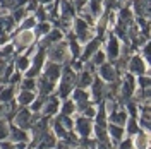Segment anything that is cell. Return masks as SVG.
Segmentation results:
<instances>
[{"label":"cell","mask_w":151,"mask_h":149,"mask_svg":"<svg viewBox=\"0 0 151 149\" xmlns=\"http://www.w3.org/2000/svg\"><path fill=\"white\" fill-rule=\"evenodd\" d=\"M36 17L40 19V21H45V19H47V12H45V9H38L36 10Z\"/></svg>","instance_id":"obj_31"},{"label":"cell","mask_w":151,"mask_h":149,"mask_svg":"<svg viewBox=\"0 0 151 149\" xmlns=\"http://www.w3.org/2000/svg\"><path fill=\"white\" fill-rule=\"evenodd\" d=\"M22 17H24V10L22 9L14 10V14H12V19H14V21H21Z\"/></svg>","instance_id":"obj_26"},{"label":"cell","mask_w":151,"mask_h":149,"mask_svg":"<svg viewBox=\"0 0 151 149\" xmlns=\"http://www.w3.org/2000/svg\"><path fill=\"white\" fill-rule=\"evenodd\" d=\"M33 26H35V19H26V21L22 22L21 28L22 29H29V28H33Z\"/></svg>","instance_id":"obj_29"},{"label":"cell","mask_w":151,"mask_h":149,"mask_svg":"<svg viewBox=\"0 0 151 149\" xmlns=\"http://www.w3.org/2000/svg\"><path fill=\"white\" fill-rule=\"evenodd\" d=\"M120 19H122V21H127V22H129V21H131V12L124 9L122 12H120Z\"/></svg>","instance_id":"obj_30"},{"label":"cell","mask_w":151,"mask_h":149,"mask_svg":"<svg viewBox=\"0 0 151 149\" xmlns=\"http://www.w3.org/2000/svg\"><path fill=\"white\" fill-rule=\"evenodd\" d=\"M120 149H131V142H124V144H120Z\"/></svg>","instance_id":"obj_36"},{"label":"cell","mask_w":151,"mask_h":149,"mask_svg":"<svg viewBox=\"0 0 151 149\" xmlns=\"http://www.w3.org/2000/svg\"><path fill=\"white\" fill-rule=\"evenodd\" d=\"M101 94H103V84H101L100 79H96V81H94V100L98 101V100L101 98Z\"/></svg>","instance_id":"obj_16"},{"label":"cell","mask_w":151,"mask_h":149,"mask_svg":"<svg viewBox=\"0 0 151 149\" xmlns=\"http://www.w3.org/2000/svg\"><path fill=\"white\" fill-rule=\"evenodd\" d=\"M146 142H148V135H139L137 139H136V144H137V148L142 149L146 146Z\"/></svg>","instance_id":"obj_23"},{"label":"cell","mask_w":151,"mask_h":149,"mask_svg":"<svg viewBox=\"0 0 151 149\" xmlns=\"http://www.w3.org/2000/svg\"><path fill=\"white\" fill-rule=\"evenodd\" d=\"M50 53H52V58H53V60H57V62H62V60H65V57H67V53H65V45H62V43L55 45V47H53V50H52Z\"/></svg>","instance_id":"obj_1"},{"label":"cell","mask_w":151,"mask_h":149,"mask_svg":"<svg viewBox=\"0 0 151 149\" xmlns=\"http://www.w3.org/2000/svg\"><path fill=\"white\" fill-rule=\"evenodd\" d=\"M62 38V33L58 31V29H50V33H48V36H47V39H45V45H52V43H57L58 39Z\"/></svg>","instance_id":"obj_8"},{"label":"cell","mask_w":151,"mask_h":149,"mask_svg":"<svg viewBox=\"0 0 151 149\" xmlns=\"http://www.w3.org/2000/svg\"><path fill=\"white\" fill-rule=\"evenodd\" d=\"M74 100H76L77 103H79L81 106H84L86 100H88V94H86L84 91H83V89H77V91H76V94H74Z\"/></svg>","instance_id":"obj_15"},{"label":"cell","mask_w":151,"mask_h":149,"mask_svg":"<svg viewBox=\"0 0 151 149\" xmlns=\"http://www.w3.org/2000/svg\"><path fill=\"white\" fill-rule=\"evenodd\" d=\"M60 120H62V123H64V127H65V129H70V127H72V120L69 118V115L60 117Z\"/></svg>","instance_id":"obj_25"},{"label":"cell","mask_w":151,"mask_h":149,"mask_svg":"<svg viewBox=\"0 0 151 149\" xmlns=\"http://www.w3.org/2000/svg\"><path fill=\"white\" fill-rule=\"evenodd\" d=\"M55 110H57V98H50L47 108H45V113H47V115H50V113H53Z\"/></svg>","instance_id":"obj_17"},{"label":"cell","mask_w":151,"mask_h":149,"mask_svg":"<svg viewBox=\"0 0 151 149\" xmlns=\"http://www.w3.org/2000/svg\"><path fill=\"white\" fill-rule=\"evenodd\" d=\"M31 39H33V34L29 33L28 29H24L17 36V47H28L29 43H31Z\"/></svg>","instance_id":"obj_7"},{"label":"cell","mask_w":151,"mask_h":149,"mask_svg":"<svg viewBox=\"0 0 151 149\" xmlns=\"http://www.w3.org/2000/svg\"><path fill=\"white\" fill-rule=\"evenodd\" d=\"M29 65V57H21L17 60V67H19V70H26Z\"/></svg>","instance_id":"obj_20"},{"label":"cell","mask_w":151,"mask_h":149,"mask_svg":"<svg viewBox=\"0 0 151 149\" xmlns=\"http://www.w3.org/2000/svg\"><path fill=\"white\" fill-rule=\"evenodd\" d=\"M72 112H74V103L67 101L65 105H64V115H70Z\"/></svg>","instance_id":"obj_24"},{"label":"cell","mask_w":151,"mask_h":149,"mask_svg":"<svg viewBox=\"0 0 151 149\" xmlns=\"http://www.w3.org/2000/svg\"><path fill=\"white\" fill-rule=\"evenodd\" d=\"M38 34H48L50 33V24L47 22H41V24H38Z\"/></svg>","instance_id":"obj_21"},{"label":"cell","mask_w":151,"mask_h":149,"mask_svg":"<svg viewBox=\"0 0 151 149\" xmlns=\"http://www.w3.org/2000/svg\"><path fill=\"white\" fill-rule=\"evenodd\" d=\"M98 47H100V39H93V43H91L89 47L86 48V53H84V57H83V60L89 58V57L93 55V52H94V50H96Z\"/></svg>","instance_id":"obj_13"},{"label":"cell","mask_w":151,"mask_h":149,"mask_svg":"<svg viewBox=\"0 0 151 149\" xmlns=\"http://www.w3.org/2000/svg\"><path fill=\"white\" fill-rule=\"evenodd\" d=\"M77 130H79V134L81 135H84V137H88L89 135V132H91V125H89V120L88 118H79L77 120Z\"/></svg>","instance_id":"obj_3"},{"label":"cell","mask_w":151,"mask_h":149,"mask_svg":"<svg viewBox=\"0 0 151 149\" xmlns=\"http://www.w3.org/2000/svg\"><path fill=\"white\" fill-rule=\"evenodd\" d=\"M22 86H24V89H33V87H35V81H33V79H26Z\"/></svg>","instance_id":"obj_32"},{"label":"cell","mask_w":151,"mask_h":149,"mask_svg":"<svg viewBox=\"0 0 151 149\" xmlns=\"http://www.w3.org/2000/svg\"><path fill=\"white\" fill-rule=\"evenodd\" d=\"M93 64H103V53H100V52H96L93 57Z\"/></svg>","instance_id":"obj_27"},{"label":"cell","mask_w":151,"mask_h":149,"mask_svg":"<svg viewBox=\"0 0 151 149\" xmlns=\"http://www.w3.org/2000/svg\"><path fill=\"white\" fill-rule=\"evenodd\" d=\"M7 135V129H5V123L4 122H0V139H4Z\"/></svg>","instance_id":"obj_33"},{"label":"cell","mask_w":151,"mask_h":149,"mask_svg":"<svg viewBox=\"0 0 151 149\" xmlns=\"http://www.w3.org/2000/svg\"><path fill=\"white\" fill-rule=\"evenodd\" d=\"M10 135H12V139L14 140H24L26 139L24 132H21L19 129H12V130H10Z\"/></svg>","instance_id":"obj_19"},{"label":"cell","mask_w":151,"mask_h":149,"mask_svg":"<svg viewBox=\"0 0 151 149\" xmlns=\"http://www.w3.org/2000/svg\"><path fill=\"white\" fill-rule=\"evenodd\" d=\"M86 115H88V117H93L94 110H93V108H86Z\"/></svg>","instance_id":"obj_35"},{"label":"cell","mask_w":151,"mask_h":149,"mask_svg":"<svg viewBox=\"0 0 151 149\" xmlns=\"http://www.w3.org/2000/svg\"><path fill=\"white\" fill-rule=\"evenodd\" d=\"M40 2H41V4H50L52 0H40Z\"/></svg>","instance_id":"obj_37"},{"label":"cell","mask_w":151,"mask_h":149,"mask_svg":"<svg viewBox=\"0 0 151 149\" xmlns=\"http://www.w3.org/2000/svg\"><path fill=\"white\" fill-rule=\"evenodd\" d=\"M76 33H77V36L81 38L83 41L89 38V33H88V24H86L83 19H77V21H76Z\"/></svg>","instance_id":"obj_2"},{"label":"cell","mask_w":151,"mask_h":149,"mask_svg":"<svg viewBox=\"0 0 151 149\" xmlns=\"http://www.w3.org/2000/svg\"><path fill=\"white\" fill-rule=\"evenodd\" d=\"M17 100H19V103H21V105H28V103L33 101V94H31L28 89H26V91H22V93L19 94Z\"/></svg>","instance_id":"obj_14"},{"label":"cell","mask_w":151,"mask_h":149,"mask_svg":"<svg viewBox=\"0 0 151 149\" xmlns=\"http://www.w3.org/2000/svg\"><path fill=\"white\" fill-rule=\"evenodd\" d=\"M77 84H79V87H86V86H89V84H91V75H89V72H83V74L79 75Z\"/></svg>","instance_id":"obj_12"},{"label":"cell","mask_w":151,"mask_h":149,"mask_svg":"<svg viewBox=\"0 0 151 149\" xmlns=\"http://www.w3.org/2000/svg\"><path fill=\"white\" fill-rule=\"evenodd\" d=\"M100 72H101V75H103L106 81H113V77H115V70L110 65H101Z\"/></svg>","instance_id":"obj_10"},{"label":"cell","mask_w":151,"mask_h":149,"mask_svg":"<svg viewBox=\"0 0 151 149\" xmlns=\"http://www.w3.org/2000/svg\"><path fill=\"white\" fill-rule=\"evenodd\" d=\"M16 122L19 123V127H22V129L29 127L31 123H29V112L28 110H21V113L16 117Z\"/></svg>","instance_id":"obj_6"},{"label":"cell","mask_w":151,"mask_h":149,"mask_svg":"<svg viewBox=\"0 0 151 149\" xmlns=\"http://www.w3.org/2000/svg\"><path fill=\"white\" fill-rule=\"evenodd\" d=\"M12 94H14V89H12V87H9V89H5V91H2V93H0V100H2V101H10V100H12Z\"/></svg>","instance_id":"obj_18"},{"label":"cell","mask_w":151,"mask_h":149,"mask_svg":"<svg viewBox=\"0 0 151 149\" xmlns=\"http://www.w3.org/2000/svg\"><path fill=\"white\" fill-rule=\"evenodd\" d=\"M110 132H112V135L113 137H115V139H120V137H122V129H120V127H115V125H112V127H110Z\"/></svg>","instance_id":"obj_22"},{"label":"cell","mask_w":151,"mask_h":149,"mask_svg":"<svg viewBox=\"0 0 151 149\" xmlns=\"http://www.w3.org/2000/svg\"><path fill=\"white\" fill-rule=\"evenodd\" d=\"M60 75V67L55 65V64H50L47 67V72H45V77L50 79V81H57V77Z\"/></svg>","instance_id":"obj_5"},{"label":"cell","mask_w":151,"mask_h":149,"mask_svg":"<svg viewBox=\"0 0 151 149\" xmlns=\"http://www.w3.org/2000/svg\"><path fill=\"white\" fill-rule=\"evenodd\" d=\"M129 69H131L132 72H136V74H142L146 67L142 65V60L139 58V57H134V58L131 60V64H129Z\"/></svg>","instance_id":"obj_4"},{"label":"cell","mask_w":151,"mask_h":149,"mask_svg":"<svg viewBox=\"0 0 151 149\" xmlns=\"http://www.w3.org/2000/svg\"><path fill=\"white\" fill-rule=\"evenodd\" d=\"M137 130V125H136V122H129V132H136Z\"/></svg>","instance_id":"obj_34"},{"label":"cell","mask_w":151,"mask_h":149,"mask_svg":"<svg viewBox=\"0 0 151 149\" xmlns=\"http://www.w3.org/2000/svg\"><path fill=\"white\" fill-rule=\"evenodd\" d=\"M112 120H113V122H117V123H119V122H124V120H125V112L113 115V117H112Z\"/></svg>","instance_id":"obj_28"},{"label":"cell","mask_w":151,"mask_h":149,"mask_svg":"<svg viewBox=\"0 0 151 149\" xmlns=\"http://www.w3.org/2000/svg\"><path fill=\"white\" fill-rule=\"evenodd\" d=\"M40 89H41V93H48V91H52L53 89V82L47 79V77H41V81H40Z\"/></svg>","instance_id":"obj_11"},{"label":"cell","mask_w":151,"mask_h":149,"mask_svg":"<svg viewBox=\"0 0 151 149\" xmlns=\"http://www.w3.org/2000/svg\"><path fill=\"white\" fill-rule=\"evenodd\" d=\"M108 57L110 58H117L119 57V43H117V39H110V43H108Z\"/></svg>","instance_id":"obj_9"}]
</instances>
